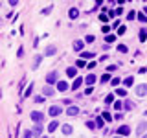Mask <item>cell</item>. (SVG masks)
Wrapping results in <instances>:
<instances>
[{
	"label": "cell",
	"mask_w": 147,
	"mask_h": 138,
	"mask_svg": "<svg viewBox=\"0 0 147 138\" xmlns=\"http://www.w3.org/2000/svg\"><path fill=\"white\" fill-rule=\"evenodd\" d=\"M99 20L101 22H107L109 20V15H103V13H101V15H99Z\"/></svg>",
	"instance_id": "obj_38"
},
{
	"label": "cell",
	"mask_w": 147,
	"mask_h": 138,
	"mask_svg": "<svg viewBox=\"0 0 147 138\" xmlns=\"http://www.w3.org/2000/svg\"><path fill=\"white\" fill-rule=\"evenodd\" d=\"M92 92H94V89H92V87H86V90H85V94L88 96V94H92Z\"/></svg>",
	"instance_id": "obj_46"
},
{
	"label": "cell",
	"mask_w": 147,
	"mask_h": 138,
	"mask_svg": "<svg viewBox=\"0 0 147 138\" xmlns=\"http://www.w3.org/2000/svg\"><path fill=\"white\" fill-rule=\"evenodd\" d=\"M17 55H18V57H22V55H24V48H18V52H17Z\"/></svg>",
	"instance_id": "obj_47"
},
{
	"label": "cell",
	"mask_w": 147,
	"mask_h": 138,
	"mask_svg": "<svg viewBox=\"0 0 147 138\" xmlns=\"http://www.w3.org/2000/svg\"><path fill=\"white\" fill-rule=\"evenodd\" d=\"M30 118H31V122H33L35 125H40V123L44 122V112H39V110H33V112L30 114Z\"/></svg>",
	"instance_id": "obj_1"
},
{
	"label": "cell",
	"mask_w": 147,
	"mask_h": 138,
	"mask_svg": "<svg viewBox=\"0 0 147 138\" xmlns=\"http://www.w3.org/2000/svg\"><path fill=\"white\" fill-rule=\"evenodd\" d=\"M127 50H129V48H127L125 44H118V52H121V53H127Z\"/></svg>",
	"instance_id": "obj_25"
},
{
	"label": "cell",
	"mask_w": 147,
	"mask_h": 138,
	"mask_svg": "<svg viewBox=\"0 0 147 138\" xmlns=\"http://www.w3.org/2000/svg\"><path fill=\"white\" fill-rule=\"evenodd\" d=\"M61 133H63L64 136H70L72 133H74V127H72V125H68V123H64V125L61 127Z\"/></svg>",
	"instance_id": "obj_8"
},
{
	"label": "cell",
	"mask_w": 147,
	"mask_h": 138,
	"mask_svg": "<svg viewBox=\"0 0 147 138\" xmlns=\"http://www.w3.org/2000/svg\"><path fill=\"white\" fill-rule=\"evenodd\" d=\"M53 94H55V90L52 87H44L42 89V96H53Z\"/></svg>",
	"instance_id": "obj_17"
},
{
	"label": "cell",
	"mask_w": 147,
	"mask_h": 138,
	"mask_svg": "<svg viewBox=\"0 0 147 138\" xmlns=\"http://www.w3.org/2000/svg\"><path fill=\"white\" fill-rule=\"evenodd\" d=\"M145 39H147V30H145V28H142V31H140V41H142V43H145Z\"/></svg>",
	"instance_id": "obj_21"
},
{
	"label": "cell",
	"mask_w": 147,
	"mask_h": 138,
	"mask_svg": "<svg viewBox=\"0 0 147 138\" xmlns=\"http://www.w3.org/2000/svg\"><path fill=\"white\" fill-rule=\"evenodd\" d=\"M114 138H123V136H118V135H116V136H114Z\"/></svg>",
	"instance_id": "obj_48"
},
{
	"label": "cell",
	"mask_w": 147,
	"mask_h": 138,
	"mask_svg": "<svg viewBox=\"0 0 147 138\" xmlns=\"http://www.w3.org/2000/svg\"><path fill=\"white\" fill-rule=\"evenodd\" d=\"M66 114H68V116H77V114H79V107H76V105L68 107L66 109Z\"/></svg>",
	"instance_id": "obj_9"
},
{
	"label": "cell",
	"mask_w": 147,
	"mask_h": 138,
	"mask_svg": "<svg viewBox=\"0 0 147 138\" xmlns=\"http://www.w3.org/2000/svg\"><path fill=\"white\" fill-rule=\"evenodd\" d=\"M101 31H103V33H107V35H109V31H110V26H103V28H101Z\"/></svg>",
	"instance_id": "obj_41"
},
{
	"label": "cell",
	"mask_w": 147,
	"mask_h": 138,
	"mask_svg": "<svg viewBox=\"0 0 147 138\" xmlns=\"http://www.w3.org/2000/svg\"><path fill=\"white\" fill-rule=\"evenodd\" d=\"M48 114L52 118H57V116H61V114H63V109L59 107V105H52V107L48 109Z\"/></svg>",
	"instance_id": "obj_2"
},
{
	"label": "cell",
	"mask_w": 147,
	"mask_h": 138,
	"mask_svg": "<svg viewBox=\"0 0 147 138\" xmlns=\"http://www.w3.org/2000/svg\"><path fill=\"white\" fill-rule=\"evenodd\" d=\"M96 123H98V127H103V118H98V120H96Z\"/></svg>",
	"instance_id": "obj_42"
},
{
	"label": "cell",
	"mask_w": 147,
	"mask_h": 138,
	"mask_svg": "<svg viewBox=\"0 0 147 138\" xmlns=\"http://www.w3.org/2000/svg\"><path fill=\"white\" fill-rule=\"evenodd\" d=\"M31 92H33V85H30V87H28V89H26L24 96H26V98H30V96H31Z\"/></svg>",
	"instance_id": "obj_26"
},
{
	"label": "cell",
	"mask_w": 147,
	"mask_h": 138,
	"mask_svg": "<svg viewBox=\"0 0 147 138\" xmlns=\"http://www.w3.org/2000/svg\"><path fill=\"white\" fill-rule=\"evenodd\" d=\"M123 33H125V26H119L118 28V35H123Z\"/></svg>",
	"instance_id": "obj_39"
},
{
	"label": "cell",
	"mask_w": 147,
	"mask_h": 138,
	"mask_svg": "<svg viewBox=\"0 0 147 138\" xmlns=\"http://www.w3.org/2000/svg\"><path fill=\"white\" fill-rule=\"evenodd\" d=\"M134 92H136V96H145V94H147V85H145V83H140V85H136Z\"/></svg>",
	"instance_id": "obj_4"
},
{
	"label": "cell",
	"mask_w": 147,
	"mask_h": 138,
	"mask_svg": "<svg viewBox=\"0 0 147 138\" xmlns=\"http://www.w3.org/2000/svg\"><path fill=\"white\" fill-rule=\"evenodd\" d=\"M57 129H59V122H57V120L50 122V125H48V133H55Z\"/></svg>",
	"instance_id": "obj_12"
},
{
	"label": "cell",
	"mask_w": 147,
	"mask_h": 138,
	"mask_svg": "<svg viewBox=\"0 0 147 138\" xmlns=\"http://www.w3.org/2000/svg\"><path fill=\"white\" fill-rule=\"evenodd\" d=\"M134 17H136V11H129V15H127L129 20H134Z\"/></svg>",
	"instance_id": "obj_35"
},
{
	"label": "cell",
	"mask_w": 147,
	"mask_h": 138,
	"mask_svg": "<svg viewBox=\"0 0 147 138\" xmlns=\"http://www.w3.org/2000/svg\"><path fill=\"white\" fill-rule=\"evenodd\" d=\"M66 76L68 77H77V68L76 66H68L66 68Z\"/></svg>",
	"instance_id": "obj_13"
},
{
	"label": "cell",
	"mask_w": 147,
	"mask_h": 138,
	"mask_svg": "<svg viewBox=\"0 0 147 138\" xmlns=\"http://www.w3.org/2000/svg\"><path fill=\"white\" fill-rule=\"evenodd\" d=\"M142 138H147V135H144V136H142Z\"/></svg>",
	"instance_id": "obj_49"
},
{
	"label": "cell",
	"mask_w": 147,
	"mask_h": 138,
	"mask_svg": "<svg viewBox=\"0 0 147 138\" xmlns=\"http://www.w3.org/2000/svg\"><path fill=\"white\" fill-rule=\"evenodd\" d=\"M35 103H44V96H35Z\"/></svg>",
	"instance_id": "obj_30"
},
{
	"label": "cell",
	"mask_w": 147,
	"mask_h": 138,
	"mask_svg": "<svg viewBox=\"0 0 147 138\" xmlns=\"http://www.w3.org/2000/svg\"><path fill=\"white\" fill-rule=\"evenodd\" d=\"M57 53V48H55L53 44H50V46H46V50H44V57H52V55Z\"/></svg>",
	"instance_id": "obj_6"
},
{
	"label": "cell",
	"mask_w": 147,
	"mask_h": 138,
	"mask_svg": "<svg viewBox=\"0 0 147 138\" xmlns=\"http://www.w3.org/2000/svg\"><path fill=\"white\" fill-rule=\"evenodd\" d=\"M105 103H107V105H110V103H114V96H112V94H109L107 98H105Z\"/></svg>",
	"instance_id": "obj_28"
},
{
	"label": "cell",
	"mask_w": 147,
	"mask_h": 138,
	"mask_svg": "<svg viewBox=\"0 0 147 138\" xmlns=\"http://www.w3.org/2000/svg\"><path fill=\"white\" fill-rule=\"evenodd\" d=\"M68 17H70V18H72V20H74V18H77V17H79V11H77V9H76V7H72V9H70V11H68Z\"/></svg>",
	"instance_id": "obj_19"
},
{
	"label": "cell",
	"mask_w": 147,
	"mask_h": 138,
	"mask_svg": "<svg viewBox=\"0 0 147 138\" xmlns=\"http://www.w3.org/2000/svg\"><path fill=\"white\" fill-rule=\"evenodd\" d=\"M132 83H134V79H132V76H131V77H125L123 85H125V87H132Z\"/></svg>",
	"instance_id": "obj_24"
},
{
	"label": "cell",
	"mask_w": 147,
	"mask_h": 138,
	"mask_svg": "<svg viewBox=\"0 0 147 138\" xmlns=\"http://www.w3.org/2000/svg\"><path fill=\"white\" fill-rule=\"evenodd\" d=\"M31 131H33V136H42V131H44V129H42V125H35L33 129H31Z\"/></svg>",
	"instance_id": "obj_14"
},
{
	"label": "cell",
	"mask_w": 147,
	"mask_h": 138,
	"mask_svg": "<svg viewBox=\"0 0 147 138\" xmlns=\"http://www.w3.org/2000/svg\"><path fill=\"white\" fill-rule=\"evenodd\" d=\"M22 138H33V131H26V133H24V136H22Z\"/></svg>",
	"instance_id": "obj_36"
},
{
	"label": "cell",
	"mask_w": 147,
	"mask_h": 138,
	"mask_svg": "<svg viewBox=\"0 0 147 138\" xmlns=\"http://www.w3.org/2000/svg\"><path fill=\"white\" fill-rule=\"evenodd\" d=\"M116 64H110V66H107V72H114V70H116Z\"/></svg>",
	"instance_id": "obj_40"
},
{
	"label": "cell",
	"mask_w": 147,
	"mask_h": 138,
	"mask_svg": "<svg viewBox=\"0 0 147 138\" xmlns=\"http://www.w3.org/2000/svg\"><path fill=\"white\" fill-rule=\"evenodd\" d=\"M81 83H83L81 77H76V79H74V85H72V90H77L81 87Z\"/></svg>",
	"instance_id": "obj_18"
},
{
	"label": "cell",
	"mask_w": 147,
	"mask_h": 138,
	"mask_svg": "<svg viewBox=\"0 0 147 138\" xmlns=\"http://www.w3.org/2000/svg\"><path fill=\"white\" fill-rule=\"evenodd\" d=\"M94 39H96V37H94V35H86V39H85V43H94Z\"/></svg>",
	"instance_id": "obj_37"
},
{
	"label": "cell",
	"mask_w": 147,
	"mask_h": 138,
	"mask_svg": "<svg viewBox=\"0 0 147 138\" xmlns=\"http://www.w3.org/2000/svg\"><path fill=\"white\" fill-rule=\"evenodd\" d=\"M46 83H48V85H53V83H57V72H50L48 76H46Z\"/></svg>",
	"instance_id": "obj_7"
},
{
	"label": "cell",
	"mask_w": 147,
	"mask_h": 138,
	"mask_svg": "<svg viewBox=\"0 0 147 138\" xmlns=\"http://www.w3.org/2000/svg\"><path fill=\"white\" fill-rule=\"evenodd\" d=\"M50 11H52V6L46 7V9H42V15H50Z\"/></svg>",
	"instance_id": "obj_45"
},
{
	"label": "cell",
	"mask_w": 147,
	"mask_h": 138,
	"mask_svg": "<svg viewBox=\"0 0 147 138\" xmlns=\"http://www.w3.org/2000/svg\"><path fill=\"white\" fill-rule=\"evenodd\" d=\"M85 83H86L88 87H92V85L96 83V76H94V74H88V76L85 77Z\"/></svg>",
	"instance_id": "obj_15"
},
{
	"label": "cell",
	"mask_w": 147,
	"mask_h": 138,
	"mask_svg": "<svg viewBox=\"0 0 147 138\" xmlns=\"http://www.w3.org/2000/svg\"><path fill=\"white\" fill-rule=\"evenodd\" d=\"M121 107H123V103H121V101H114V109H116L118 112H119V109H121Z\"/></svg>",
	"instance_id": "obj_31"
},
{
	"label": "cell",
	"mask_w": 147,
	"mask_h": 138,
	"mask_svg": "<svg viewBox=\"0 0 147 138\" xmlns=\"http://www.w3.org/2000/svg\"><path fill=\"white\" fill-rule=\"evenodd\" d=\"M138 20H140V22H147V15H144V13H140V15H138Z\"/></svg>",
	"instance_id": "obj_33"
},
{
	"label": "cell",
	"mask_w": 147,
	"mask_h": 138,
	"mask_svg": "<svg viewBox=\"0 0 147 138\" xmlns=\"http://www.w3.org/2000/svg\"><path fill=\"white\" fill-rule=\"evenodd\" d=\"M40 61H42V55H35V61H33V70H37V68H39Z\"/></svg>",
	"instance_id": "obj_20"
},
{
	"label": "cell",
	"mask_w": 147,
	"mask_h": 138,
	"mask_svg": "<svg viewBox=\"0 0 147 138\" xmlns=\"http://www.w3.org/2000/svg\"><path fill=\"white\" fill-rule=\"evenodd\" d=\"M40 138H48V136H40Z\"/></svg>",
	"instance_id": "obj_50"
},
{
	"label": "cell",
	"mask_w": 147,
	"mask_h": 138,
	"mask_svg": "<svg viewBox=\"0 0 147 138\" xmlns=\"http://www.w3.org/2000/svg\"><path fill=\"white\" fill-rule=\"evenodd\" d=\"M114 120H116V122H118V120H123V114H121V112H116V116H114Z\"/></svg>",
	"instance_id": "obj_44"
},
{
	"label": "cell",
	"mask_w": 147,
	"mask_h": 138,
	"mask_svg": "<svg viewBox=\"0 0 147 138\" xmlns=\"http://www.w3.org/2000/svg\"><path fill=\"white\" fill-rule=\"evenodd\" d=\"M116 94L119 96V98H123V96L127 94V90H125V89H118V90H116Z\"/></svg>",
	"instance_id": "obj_29"
},
{
	"label": "cell",
	"mask_w": 147,
	"mask_h": 138,
	"mask_svg": "<svg viewBox=\"0 0 147 138\" xmlns=\"http://www.w3.org/2000/svg\"><path fill=\"white\" fill-rule=\"evenodd\" d=\"M105 41H107V43H114L116 37H114V35H107V37H105Z\"/></svg>",
	"instance_id": "obj_34"
},
{
	"label": "cell",
	"mask_w": 147,
	"mask_h": 138,
	"mask_svg": "<svg viewBox=\"0 0 147 138\" xmlns=\"http://www.w3.org/2000/svg\"><path fill=\"white\" fill-rule=\"evenodd\" d=\"M68 89H72V87H68L66 81H59V83H57V90H59V92H64V90H68Z\"/></svg>",
	"instance_id": "obj_11"
},
{
	"label": "cell",
	"mask_w": 147,
	"mask_h": 138,
	"mask_svg": "<svg viewBox=\"0 0 147 138\" xmlns=\"http://www.w3.org/2000/svg\"><path fill=\"white\" fill-rule=\"evenodd\" d=\"M119 83H121V79H119V77H112V81H110V85H112V87H118Z\"/></svg>",
	"instance_id": "obj_27"
},
{
	"label": "cell",
	"mask_w": 147,
	"mask_h": 138,
	"mask_svg": "<svg viewBox=\"0 0 147 138\" xmlns=\"http://www.w3.org/2000/svg\"><path fill=\"white\" fill-rule=\"evenodd\" d=\"M83 46H85L83 41H74V52H81L83 53Z\"/></svg>",
	"instance_id": "obj_10"
},
{
	"label": "cell",
	"mask_w": 147,
	"mask_h": 138,
	"mask_svg": "<svg viewBox=\"0 0 147 138\" xmlns=\"http://www.w3.org/2000/svg\"><path fill=\"white\" fill-rule=\"evenodd\" d=\"M99 81H101V83H109V81H112V79H110V74H103Z\"/></svg>",
	"instance_id": "obj_23"
},
{
	"label": "cell",
	"mask_w": 147,
	"mask_h": 138,
	"mask_svg": "<svg viewBox=\"0 0 147 138\" xmlns=\"http://www.w3.org/2000/svg\"><path fill=\"white\" fill-rule=\"evenodd\" d=\"M92 57H96L94 52H83L81 53V59H83V61H88V59H92Z\"/></svg>",
	"instance_id": "obj_16"
},
{
	"label": "cell",
	"mask_w": 147,
	"mask_h": 138,
	"mask_svg": "<svg viewBox=\"0 0 147 138\" xmlns=\"http://www.w3.org/2000/svg\"><path fill=\"white\" fill-rule=\"evenodd\" d=\"M116 135H118V136H127V135H131V127H129V125H119L118 131H116Z\"/></svg>",
	"instance_id": "obj_3"
},
{
	"label": "cell",
	"mask_w": 147,
	"mask_h": 138,
	"mask_svg": "<svg viewBox=\"0 0 147 138\" xmlns=\"http://www.w3.org/2000/svg\"><path fill=\"white\" fill-rule=\"evenodd\" d=\"M145 131H147V122H140V123H138V127H136V135L138 136H144Z\"/></svg>",
	"instance_id": "obj_5"
},
{
	"label": "cell",
	"mask_w": 147,
	"mask_h": 138,
	"mask_svg": "<svg viewBox=\"0 0 147 138\" xmlns=\"http://www.w3.org/2000/svg\"><path fill=\"white\" fill-rule=\"evenodd\" d=\"M123 107H125V110H132V109H134V103H132V101H125Z\"/></svg>",
	"instance_id": "obj_22"
},
{
	"label": "cell",
	"mask_w": 147,
	"mask_h": 138,
	"mask_svg": "<svg viewBox=\"0 0 147 138\" xmlns=\"http://www.w3.org/2000/svg\"><path fill=\"white\" fill-rule=\"evenodd\" d=\"M145 116H147V110H145Z\"/></svg>",
	"instance_id": "obj_51"
},
{
	"label": "cell",
	"mask_w": 147,
	"mask_h": 138,
	"mask_svg": "<svg viewBox=\"0 0 147 138\" xmlns=\"http://www.w3.org/2000/svg\"><path fill=\"white\" fill-rule=\"evenodd\" d=\"M101 116H103V120H112V116H110L109 112H103V114H101Z\"/></svg>",
	"instance_id": "obj_43"
},
{
	"label": "cell",
	"mask_w": 147,
	"mask_h": 138,
	"mask_svg": "<svg viewBox=\"0 0 147 138\" xmlns=\"http://www.w3.org/2000/svg\"><path fill=\"white\" fill-rule=\"evenodd\" d=\"M86 127H88V129H96L98 123H96V122H86Z\"/></svg>",
	"instance_id": "obj_32"
}]
</instances>
